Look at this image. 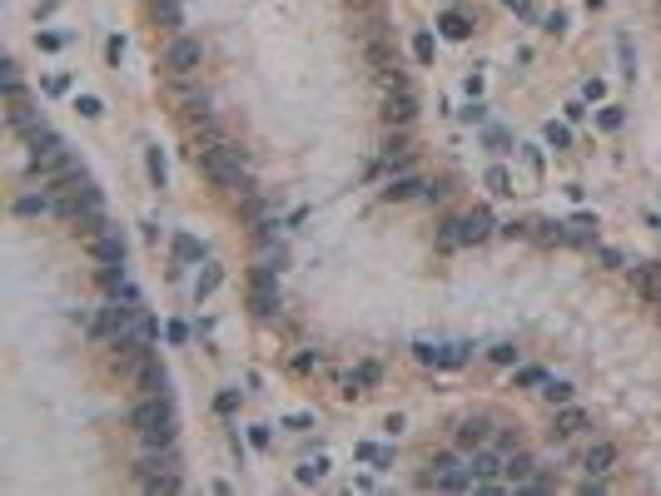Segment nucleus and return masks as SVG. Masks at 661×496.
<instances>
[{
    "label": "nucleus",
    "instance_id": "7ed1b4c3",
    "mask_svg": "<svg viewBox=\"0 0 661 496\" xmlns=\"http://www.w3.org/2000/svg\"><path fill=\"white\" fill-rule=\"evenodd\" d=\"M249 303H254V313H264V318L279 313V283H274V268H269V263H259V268L249 273Z\"/></svg>",
    "mask_w": 661,
    "mask_h": 496
},
{
    "label": "nucleus",
    "instance_id": "5701e85b",
    "mask_svg": "<svg viewBox=\"0 0 661 496\" xmlns=\"http://www.w3.org/2000/svg\"><path fill=\"white\" fill-rule=\"evenodd\" d=\"M413 55H418V65H433V35L428 30L413 35Z\"/></svg>",
    "mask_w": 661,
    "mask_h": 496
},
{
    "label": "nucleus",
    "instance_id": "dca6fc26",
    "mask_svg": "<svg viewBox=\"0 0 661 496\" xmlns=\"http://www.w3.org/2000/svg\"><path fill=\"white\" fill-rule=\"evenodd\" d=\"M413 194H423V179H418V174H403V179H393V184L383 189V198H413Z\"/></svg>",
    "mask_w": 661,
    "mask_h": 496
},
{
    "label": "nucleus",
    "instance_id": "cd10ccee",
    "mask_svg": "<svg viewBox=\"0 0 661 496\" xmlns=\"http://www.w3.org/2000/svg\"><path fill=\"white\" fill-rule=\"evenodd\" d=\"M348 383H353V388H358V383H378V363H363V368H358Z\"/></svg>",
    "mask_w": 661,
    "mask_h": 496
},
{
    "label": "nucleus",
    "instance_id": "9d476101",
    "mask_svg": "<svg viewBox=\"0 0 661 496\" xmlns=\"http://www.w3.org/2000/svg\"><path fill=\"white\" fill-rule=\"evenodd\" d=\"M487 233H492V213H487V208H472V213L462 218V238L477 243V238H487Z\"/></svg>",
    "mask_w": 661,
    "mask_h": 496
},
{
    "label": "nucleus",
    "instance_id": "b1692460",
    "mask_svg": "<svg viewBox=\"0 0 661 496\" xmlns=\"http://www.w3.org/2000/svg\"><path fill=\"white\" fill-rule=\"evenodd\" d=\"M144 164H149V179L164 189V174H169V169H164V154H159V149H149V159H144Z\"/></svg>",
    "mask_w": 661,
    "mask_h": 496
},
{
    "label": "nucleus",
    "instance_id": "2eb2a0df",
    "mask_svg": "<svg viewBox=\"0 0 661 496\" xmlns=\"http://www.w3.org/2000/svg\"><path fill=\"white\" fill-rule=\"evenodd\" d=\"M632 283H637L642 293L661 298V273H657V263H642V268H632Z\"/></svg>",
    "mask_w": 661,
    "mask_h": 496
},
{
    "label": "nucleus",
    "instance_id": "c756f323",
    "mask_svg": "<svg viewBox=\"0 0 661 496\" xmlns=\"http://www.w3.org/2000/svg\"><path fill=\"white\" fill-rule=\"evenodd\" d=\"M517 383H522V388H532V383H547V373H542V368H522V373H517Z\"/></svg>",
    "mask_w": 661,
    "mask_h": 496
},
{
    "label": "nucleus",
    "instance_id": "a211bd4d",
    "mask_svg": "<svg viewBox=\"0 0 661 496\" xmlns=\"http://www.w3.org/2000/svg\"><path fill=\"white\" fill-rule=\"evenodd\" d=\"M324 472H329V457L319 452V457H309V462L299 467V482H304V487H314V482H324Z\"/></svg>",
    "mask_w": 661,
    "mask_h": 496
},
{
    "label": "nucleus",
    "instance_id": "423d86ee",
    "mask_svg": "<svg viewBox=\"0 0 661 496\" xmlns=\"http://www.w3.org/2000/svg\"><path fill=\"white\" fill-rule=\"evenodd\" d=\"M199 40H189V35H179L174 45H169V55H164V65L174 70V75H189V70H199Z\"/></svg>",
    "mask_w": 661,
    "mask_h": 496
},
{
    "label": "nucleus",
    "instance_id": "412c9836",
    "mask_svg": "<svg viewBox=\"0 0 661 496\" xmlns=\"http://www.w3.org/2000/svg\"><path fill=\"white\" fill-rule=\"evenodd\" d=\"M45 208H55V198H50V194H25V198H15V213H45Z\"/></svg>",
    "mask_w": 661,
    "mask_h": 496
},
{
    "label": "nucleus",
    "instance_id": "f257e3e1",
    "mask_svg": "<svg viewBox=\"0 0 661 496\" xmlns=\"http://www.w3.org/2000/svg\"><path fill=\"white\" fill-rule=\"evenodd\" d=\"M194 159H199V169L219 184L224 194H234V198H249V179H244V159H239V149L234 144H224V139H214V144H199L194 149Z\"/></svg>",
    "mask_w": 661,
    "mask_h": 496
},
{
    "label": "nucleus",
    "instance_id": "2f4dec72",
    "mask_svg": "<svg viewBox=\"0 0 661 496\" xmlns=\"http://www.w3.org/2000/svg\"><path fill=\"white\" fill-rule=\"evenodd\" d=\"M214 407H219V412H234V407H239V393H234V388H224V393L214 397Z\"/></svg>",
    "mask_w": 661,
    "mask_h": 496
},
{
    "label": "nucleus",
    "instance_id": "f704fd0d",
    "mask_svg": "<svg viewBox=\"0 0 661 496\" xmlns=\"http://www.w3.org/2000/svg\"><path fill=\"white\" fill-rule=\"evenodd\" d=\"M512 10H522V15H532V0H507Z\"/></svg>",
    "mask_w": 661,
    "mask_h": 496
},
{
    "label": "nucleus",
    "instance_id": "f3484780",
    "mask_svg": "<svg viewBox=\"0 0 661 496\" xmlns=\"http://www.w3.org/2000/svg\"><path fill=\"white\" fill-rule=\"evenodd\" d=\"M219 283H224V268L219 263H204V273H199V283H194V298H209Z\"/></svg>",
    "mask_w": 661,
    "mask_h": 496
},
{
    "label": "nucleus",
    "instance_id": "4468645a",
    "mask_svg": "<svg viewBox=\"0 0 661 496\" xmlns=\"http://www.w3.org/2000/svg\"><path fill=\"white\" fill-rule=\"evenodd\" d=\"M502 472H507L512 482H532V477H537V462H532L527 452H512V457L502 462Z\"/></svg>",
    "mask_w": 661,
    "mask_h": 496
},
{
    "label": "nucleus",
    "instance_id": "473e14b6",
    "mask_svg": "<svg viewBox=\"0 0 661 496\" xmlns=\"http://www.w3.org/2000/svg\"><path fill=\"white\" fill-rule=\"evenodd\" d=\"M45 90H50V95H60V90H70V75H50V80H45Z\"/></svg>",
    "mask_w": 661,
    "mask_h": 496
},
{
    "label": "nucleus",
    "instance_id": "7c9ffc66",
    "mask_svg": "<svg viewBox=\"0 0 661 496\" xmlns=\"http://www.w3.org/2000/svg\"><path fill=\"white\" fill-rule=\"evenodd\" d=\"M542 393H547L552 402H567V397H572V383H547Z\"/></svg>",
    "mask_w": 661,
    "mask_h": 496
},
{
    "label": "nucleus",
    "instance_id": "393cba45",
    "mask_svg": "<svg viewBox=\"0 0 661 496\" xmlns=\"http://www.w3.org/2000/svg\"><path fill=\"white\" fill-rule=\"evenodd\" d=\"M75 109H80L85 119H100V114H105V104H100L95 95H80V99H75Z\"/></svg>",
    "mask_w": 661,
    "mask_h": 496
},
{
    "label": "nucleus",
    "instance_id": "ddd939ff",
    "mask_svg": "<svg viewBox=\"0 0 661 496\" xmlns=\"http://www.w3.org/2000/svg\"><path fill=\"white\" fill-rule=\"evenodd\" d=\"M467 472H472L477 482H487V477H497V472H502V462H497L487 447H477V452H472V462H467Z\"/></svg>",
    "mask_w": 661,
    "mask_h": 496
},
{
    "label": "nucleus",
    "instance_id": "a878e982",
    "mask_svg": "<svg viewBox=\"0 0 661 496\" xmlns=\"http://www.w3.org/2000/svg\"><path fill=\"white\" fill-rule=\"evenodd\" d=\"M547 144H557V149H567V144H572L567 124H547Z\"/></svg>",
    "mask_w": 661,
    "mask_h": 496
},
{
    "label": "nucleus",
    "instance_id": "9b49d317",
    "mask_svg": "<svg viewBox=\"0 0 661 496\" xmlns=\"http://www.w3.org/2000/svg\"><path fill=\"white\" fill-rule=\"evenodd\" d=\"M487 437H492V427H487L482 417H467V422L457 427V442H462V447H487Z\"/></svg>",
    "mask_w": 661,
    "mask_h": 496
},
{
    "label": "nucleus",
    "instance_id": "f03ea898",
    "mask_svg": "<svg viewBox=\"0 0 661 496\" xmlns=\"http://www.w3.org/2000/svg\"><path fill=\"white\" fill-rule=\"evenodd\" d=\"M129 422H134V432H139L144 447H169L174 442V407L164 402V393H144L134 402Z\"/></svg>",
    "mask_w": 661,
    "mask_h": 496
},
{
    "label": "nucleus",
    "instance_id": "aec40b11",
    "mask_svg": "<svg viewBox=\"0 0 661 496\" xmlns=\"http://www.w3.org/2000/svg\"><path fill=\"white\" fill-rule=\"evenodd\" d=\"M154 15H159L169 30H179V25H184V10H179V0H154Z\"/></svg>",
    "mask_w": 661,
    "mask_h": 496
},
{
    "label": "nucleus",
    "instance_id": "bb28decb",
    "mask_svg": "<svg viewBox=\"0 0 661 496\" xmlns=\"http://www.w3.org/2000/svg\"><path fill=\"white\" fill-rule=\"evenodd\" d=\"M174 253H179V258H199V243H194V238H184V233H179V238H174Z\"/></svg>",
    "mask_w": 661,
    "mask_h": 496
},
{
    "label": "nucleus",
    "instance_id": "4be33fe9",
    "mask_svg": "<svg viewBox=\"0 0 661 496\" xmlns=\"http://www.w3.org/2000/svg\"><path fill=\"white\" fill-rule=\"evenodd\" d=\"M487 189H492V194H512V174H507L502 164H492V169H487Z\"/></svg>",
    "mask_w": 661,
    "mask_h": 496
},
{
    "label": "nucleus",
    "instance_id": "72a5a7b5",
    "mask_svg": "<svg viewBox=\"0 0 661 496\" xmlns=\"http://www.w3.org/2000/svg\"><path fill=\"white\" fill-rule=\"evenodd\" d=\"M309 427H314V417H309V412H299V417H289V432H309Z\"/></svg>",
    "mask_w": 661,
    "mask_h": 496
},
{
    "label": "nucleus",
    "instance_id": "39448f33",
    "mask_svg": "<svg viewBox=\"0 0 661 496\" xmlns=\"http://www.w3.org/2000/svg\"><path fill=\"white\" fill-rule=\"evenodd\" d=\"M428 482H433V487H467V482H472V472H467L452 452H438V457H433V477H428Z\"/></svg>",
    "mask_w": 661,
    "mask_h": 496
},
{
    "label": "nucleus",
    "instance_id": "f8f14e48",
    "mask_svg": "<svg viewBox=\"0 0 661 496\" xmlns=\"http://www.w3.org/2000/svg\"><path fill=\"white\" fill-rule=\"evenodd\" d=\"M413 114H418V104H413V95H408V85H398V95L388 99V119H393V124H408Z\"/></svg>",
    "mask_w": 661,
    "mask_h": 496
},
{
    "label": "nucleus",
    "instance_id": "6ab92c4d",
    "mask_svg": "<svg viewBox=\"0 0 661 496\" xmlns=\"http://www.w3.org/2000/svg\"><path fill=\"white\" fill-rule=\"evenodd\" d=\"M438 30L447 35V40H467V15H457V10H447L438 20Z\"/></svg>",
    "mask_w": 661,
    "mask_h": 496
},
{
    "label": "nucleus",
    "instance_id": "c85d7f7f",
    "mask_svg": "<svg viewBox=\"0 0 661 496\" xmlns=\"http://www.w3.org/2000/svg\"><path fill=\"white\" fill-rule=\"evenodd\" d=\"M492 363H517V348H512V343H497V348H492Z\"/></svg>",
    "mask_w": 661,
    "mask_h": 496
},
{
    "label": "nucleus",
    "instance_id": "1a4fd4ad",
    "mask_svg": "<svg viewBox=\"0 0 661 496\" xmlns=\"http://www.w3.org/2000/svg\"><path fill=\"white\" fill-rule=\"evenodd\" d=\"M582 427H587V412L582 407H562L557 422H552V437H577Z\"/></svg>",
    "mask_w": 661,
    "mask_h": 496
},
{
    "label": "nucleus",
    "instance_id": "6e6552de",
    "mask_svg": "<svg viewBox=\"0 0 661 496\" xmlns=\"http://www.w3.org/2000/svg\"><path fill=\"white\" fill-rule=\"evenodd\" d=\"M582 467H587L592 477H607V472L617 467V447H612V442H592L587 457H582Z\"/></svg>",
    "mask_w": 661,
    "mask_h": 496
},
{
    "label": "nucleus",
    "instance_id": "0eeeda50",
    "mask_svg": "<svg viewBox=\"0 0 661 496\" xmlns=\"http://www.w3.org/2000/svg\"><path fill=\"white\" fill-rule=\"evenodd\" d=\"M129 378H134V388H139V393H164V368H159V358H154V353H144V358L129 368Z\"/></svg>",
    "mask_w": 661,
    "mask_h": 496
},
{
    "label": "nucleus",
    "instance_id": "20e7f679",
    "mask_svg": "<svg viewBox=\"0 0 661 496\" xmlns=\"http://www.w3.org/2000/svg\"><path fill=\"white\" fill-rule=\"evenodd\" d=\"M85 238H90V253H95L100 263H114V268L124 263V238H119L114 228H105V223H100V228H90Z\"/></svg>",
    "mask_w": 661,
    "mask_h": 496
}]
</instances>
